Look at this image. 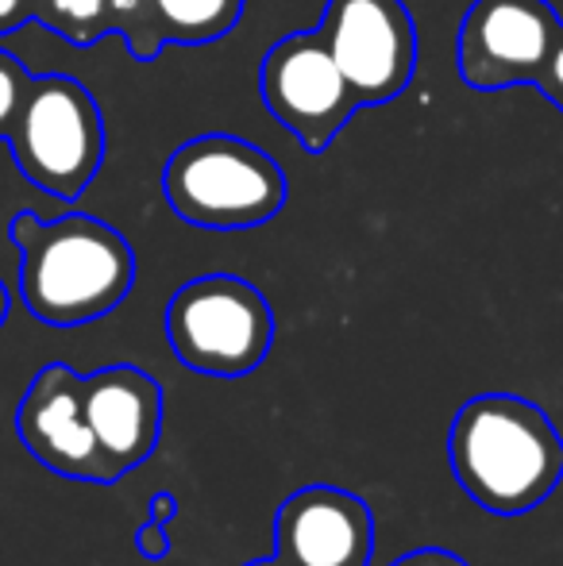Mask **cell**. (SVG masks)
I'll return each mask as SVG.
<instances>
[{
  "label": "cell",
  "instance_id": "obj_1",
  "mask_svg": "<svg viewBox=\"0 0 563 566\" xmlns=\"http://www.w3.org/2000/svg\"><path fill=\"white\" fill-rule=\"evenodd\" d=\"M448 462L479 509L525 516L563 482V436L541 405L518 394H479L451 420Z\"/></svg>",
  "mask_w": 563,
  "mask_h": 566
},
{
  "label": "cell",
  "instance_id": "obj_2",
  "mask_svg": "<svg viewBox=\"0 0 563 566\" xmlns=\"http://www.w3.org/2000/svg\"><path fill=\"white\" fill-rule=\"evenodd\" d=\"M12 239L20 247L23 305L51 328L101 321L136 285L128 239L97 217L70 212L43 224L31 212H20L12 220Z\"/></svg>",
  "mask_w": 563,
  "mask_h": 566
},
{
  "label": "cell",
  "instance_id": "obj_3",
  "mask_svg": "<svg viewBox=\"0 0 563 566\" xmlns=\"http://www.w3.org/2000/svg\"><path fill=\"white\" fill-rule=\"evenodd\" d=\"M163 197L194 228L248 231L271 224L282 212L285 174L256 143L209 132L166 158Z\"/></svg>",
  "mask_w": 563,
  "mask_h": 566
},
{
  "label": "cell",
  "instance_id": "obj_4",
  "mask_svg": "<svg viewBox=\"0 0 563 566\" xmlns=\"http://www.w3.org/2000/svg\"><path fill=\"white\" fill-rule=\"evenodd\" d=\"M166 339L181 366L209 378H243L274 347L271 301L236 274L186 282L166 305Z\"/></svg>",
  "mask_w": 563,
  "mask_h": 566
},
{
  "label": "cell",
  "instance_id": "obj_5",
  "mask_svg": "<svg viewBox=\"0 0 563 566\" xmlns=\"http://www.w3.org/2000/svg\"><path fill=\"white\" fill-rule=\"evenodd\" d=\"M20 174L43 193L74 201L105 163V119L74 77H35L8 132Z\"/></svg>",
  "mask_w": 563,
  "mask_h": 566
},
{
  "label": "cell",
  "instance_id": "obj_6",
  "mask_svg": "<svg viewBox=\"0 0 563 566\" xmlns=\"http://www.w3.org/2000/svg\"><path fill=\"white\" fill-rule=\"evenodd\" d=\"M259 85L271 116L309 155H321L344 132L347 119L359 113V101L340 74L321 28L282 35L267 51Z\"/></svg>",
  "mask_w": 563,
  "mask_h": 566
},
{
  "label": "cell",
  "instance_id": "obj_7",
  "mask_svg": "<svg viewBox=\"0 0 563 566\" xmlns=\"http://www.w3.org/2000/svg\"><path fill=\"white\" fill-rule=\"evenodd\" d=\"M321 35L359 108L390 105L417 70V23L402 0H329Z\"/></svg>",
  "mask_w": 563,
  "mask_h": 566
},
{
  "label": "cell",
  "instance_id": "obj_8",
  "mask_svg": "<svg viewBox=\"0 0 563 566\" xmlns=\"http://www.w3.org/2000/svg\"><path fill=\"white\" fill-rule=\"evenodd\" d=\"M556 31L560 15L549 0H471L456 35L459 77L479 93L536 85Z\"/></svg>",
  "mask_w": 563,
  "mask_h": 566
},
{
  "label": "cell",
  "instance_id": "obj_9",
  "mask_svg": "<svg viewBox=\"0 0 563 566\" xmlns=\"http://www.w3.org/2000/svg\"><path fill=\"white\" fill-rule=\"evenodd\" d=\"M375 516L367 501L340 485H305L274 516V555L285 566H367Z\"/></svg>",
  "mask_w": 563,
  "mask_h": 566
},
{
  "label": "cell",
  "instance_id": "obj_10",
  "mask_svg": "<svg viewBox=\"0 0 563 566\" xmlns=\"http://www.w3.org/2000/svg\"><path fill=\"white\" fill-rule=\"evenodd\" d=\"M15 432H20L23 448L54 474L113 485L105 462H101L97 440L90 432V420H85L82 378L70 366L54 363L35 374L28 397L20 401V412H15Z\"/></svg>",
  "mask_w": 563,
  "mask_h": 566
},
{
  "label": "cell",
  "instance_id": "obj_11",
  "mask_svg": "<svg viewBox=\"0 0 563 566\" xmlns=\"http://www.w3.org/2000/svg\"><path fill=\"white\" fill-rule=\"evenodd\" d=\"M85 420L108 482L147 462L163 436V389L139 366H105L82 378Z\"/></svg>",
  "mask_w": 563,
  "mask_h": 566
},
{
  "label": "cell",
  "instance_id": "obj_12",
  "mask_svg": "<svg viewBox=\"0 0 563 566\" xmlns=\"http://www.w3.org/2000/svg\"><path fill=\"white\" fill-rule=\"evenodd\" d=\"M248 0H155V20L166 43H217L240 23Z\"/></svg>",
  "mask_w": 563,
  "mask_h": 566
},
{
  "label": "cell",
  "instance_id": "obj_13",
  "mask_svg": "<svg viewBox=\"0 0 563 566\" xmlns=\"http://www.w3.org/2000/svg\"><path fill=\"white\" fill-rule=\"evenodd\" d=\"M35 12H46V20L70 39V43H97L113 28V8L108 0H39Z\"/></svg>",
  "mask_w": 563,
  "mask_h": 566
},
{
  "label": "cell",
  "instance_id": "obj_14",
  "mask_svg": "<svg viewBox=\"0 0 563 566\" xmlns=\"http://www.w3.org/2000/svg\"><path fill=\"white\" fill-rule=\"evenodd\" d=\"M108 8H113V28L139 62H150L166 46L155 20V0H108Z\"/></svg>",
  "mask_w": 563,
  "mask_h": 566
},
{
  "label": "cell",
  "instance_id": "obj_15",
  "mask_svg": "<svg viewBox=\"0 0 563 566\" xmlns=\"http://www.w3.org/2000/svg\"><path fill=\"white\" fill-rule=\"evenodd\" d=\"M28 70L20 66V59H12L8 51H0V139H8L15 124V113H20L23 97H28Z\"/></svg>",
  "mask_w": 563,
  "mask_h": 566
},
{
  "label": "cell",
  "instance_id": "obj_16",
  "mask_svg": "<svg viewBox=\"0 0 563 566\" xmlns=\"http://www.w3.org/2000/svg\"><path fill=\"white\" fill-rule=\"evenodd\" d=\"M536 85H541V93L552 101V105L563 113V23H560V31H556V43H552V51H549V62H544V70H541V77H536Z\"/></svg>",
  "mask_w": 563,
  "mask_h": 566
},
{
  "label": "cell",
  "instance_id": "obj_17",
  "mask_svg": "<svg viewBox=\"0 0 563 566\" xmlns=\"http://www.w3.org/2000/svg\"><path fill=\"white\" fill-rule=\"evenodd\" d=\"M136 544H139V552L147 555V559H166V555H170V536H166V524H158V521L143 524Z\"/></svg>",
  "mask_w": 563,
  "mask_h": 566
},
{
  "label": "cell",
  "instance_id": "obj_18",
  "mask_svg": "<svg viewBox=\"0 0 563 566\" xmlns=\"http://www.w3.org/2000/svg\"><path fill=\"white\" fill-rule=\"evenodd\" d=\"M390 566H467L459 555L444 552V547H417V552L402 555V559H394Z\"/></svg>",
  "mask_w": 563,
  "mask_h": 566
},
{
  "label": "cell",
  "instance_id": "obj_19",
  "mask_svg": "<svg viewBox=\"0 0 563 566\" xmlns=\"http://www.w3.org/2000/svg\"><path fill=\"white\" fill-rule=\"evenodd\" d=\"M35 8H39V0H0V31H8L20 20H28Z\"/></svg>",
  "mask_w": 563,
  "mask_h": 566
},
{
  "label": "cell",
  "instance_id": "obj_20",
  "mask_svg": "<svg viewBox=\"0 0 563 566\" xmlns=\"http://www.w3.org/2000/svg\"><path fill=\"white\" fill-rule=\"evenodd\" d=\"M174 516H178V497H174V493H155V497H150V521L170 524Z\"/></svg>",
  "mask_w": 563,
  "mask_h": 566
},
{
  "label": "cell",
  "instance_id": "obj_21",
  "mask_svg": "<svg viewBox=\"0 0 563 566\" xmlns=\"http://www.w3.org/2000/svg\"><path fill=\"white\" fill-rule=\"evenodd\" d=\"M4 316H8V290H4V282H0V324H4Z\"/></svg>",
  "mask_w": 563,
  "mask_h": 566
},
{
  "label": "cell",
  "instance_id": "obj_22",
  "mask_svg": "<svg viewBox=\"0 0 563 566\" xmlns=\"http://www.w3.org/2000/svg\"><path fill=\"white\" fill-rule=\"evenodd\" d=\"M243 566H285L279 555H271V559H256V563H243Z\"/></svg>",
  "mask_w": 563,
  "mask_h": 566
}]
</instances>
